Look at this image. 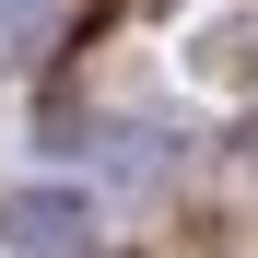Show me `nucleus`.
Segmentation results:
<instances>
[{
    "label": "nucleus",
    "instance_id": "f257e3e1",
    "mask_svg": "<svg viewBox=\"0 0 258 258\" xmlns=\"http://www.w3.org/2000/svg\"><path fill=\"white\" fill-rule=\"evenodd\" d=\"M0 223H12V246H24V258H94V211H82L71 188H24Z\"/></svg>",
    "mask_w": 258,
    "mask_h": 258
}]
</instances>
